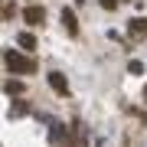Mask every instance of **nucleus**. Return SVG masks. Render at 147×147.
I'll return each mask as SVG.
<instances>
[{
  "mask_svg": "<svg viewBox=\"0 0 147 147\" xmlns=\"http://www.w3.org/2000/svg\"><path fill=\"white\" fill-rule=\"evenodd\" d=\"M3 59H7V69H10V72H16V75L33 72V69H36V65H33V62H30V59L23 56V53H16V49H10V53H7Z\"/></svg>",
  "mask_w": 147,
  "mask_h": 147,
  "instance_id": "obj_1",
  "label": "nucleus"
},
{
  "mask_svg": "<svg viewBox=\"0 0 147 147\" xmlns=\"http://www.w3.org/2000/svg\"><path fill=\"white\" fill-rule=\"evenodd\" d=\"M16 39H20V46H23V49H33V46H36V39H33V33H20Z\"/></svg>",
  "mask_w": 147,
  "mask_h": 147,
  "instance_id": "obj_5",
  "label": "nucleus"
},
{
  "mask_svg": "<svg viewBox=\"0 0 147 147\" xmlns=\"http://www.w3.org/2000/svg\"><path fill=\"white\" fill-rule=\"evenodd\" d=\"M26 23H42V10L39 7H30L26 10Z\"/></svg>",
  "mask_w": 147,
  "mask_h": 147,
  "instance_id": "obj_4",
  "label": "nucleus"
},
{
  "mask_svg": "<svg viewBox=\"0 0 147 147\" xmlns=\"http://www.w3.org/2000/svg\"><path fill=\"white\" fill-rule=\"evenodd\" d=\"M118 3V0H101V7H115Z\"/></svg>",
  "mask_w": 147,
  "mask_h": 147,
  "instance_id": "obj_7",
  "label": "nucleus"
},
{
  "mask_svg": "<svg viewBox=\"0 0 147 147\" xmlns=\"http://www.w3.org/2000/svg\"><path fill=\"white\" fill-rule=\"evenodd\" d=\"M62 23H65V30L72 33V36H79V23H75V13L72 10H62Z\"/></svg>",
  "mask_w": 147,
  "mask_h": 147,
  "instance_id": "obj_2",
  "label": "nucleus"
},
{
  "mask_svg": "<svg viewBox=\"0 0 147 147\" xmlns=\"http://www.w3.org/2000/svg\"><path fill=\"white\" fill-rule=\"evenodd\" d=\"M49 85H53L59 95H69V85H65V79H62L59 72H53V75H49Z\"/></svg>",
  "mask_w": 147,
  "mask_h": 147,
  "instance_id": "obj_3",
  "label": "nucleus"
},
{
  "mask_svg": "<svg viewBox=\"0 0 147 147\" xmlns=\"http://www.w3.org/2000/svg\"><path fill=\"white\" fill-rule=\"evenodd\" d=\"M7 92H10V95H20L23 85H20V82H10V85H7Z\"/></svg>",
  "mask_w": 147,
  "mask_h": 147,
  "instance_id": "obj_6",
  "label": "nucleus"
}]
</instances>
